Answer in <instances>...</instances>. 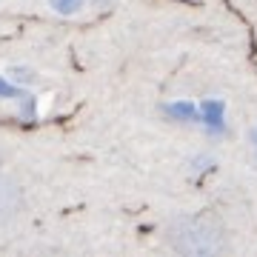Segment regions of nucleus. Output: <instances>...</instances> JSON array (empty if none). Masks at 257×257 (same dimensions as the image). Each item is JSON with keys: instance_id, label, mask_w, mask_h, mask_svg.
<instances>
[{"instance_id": "obj_2", "label": "nucleus", "mask_w": 257, "mask_h": 257, "mask_svg": "<svg viewBox=\"0 0 257 257\" xmlns=\"http://www.w3.org/2000/svg\"><path fill=\"white\" fill-rule=\"evenodd\" d=\"M20 209H23V186L12 175L0 172V226L18 217Z\"/></svg>"}, {"instance_id": "obj_1", "label": "nucleus", "mask_w": 257, "mask_h": 257, "mask_svg": "<svg viewBox=\"0 0 257 257\" xmlns=\"http://www.w3.org/2000/svg\"><path fill=\"white\" fill-rule=\"evenodd\" d=\"M166 243L177 254L189 257H211L229 248V237L220 223L209 214H183L166 226Z\"/></svg>"}, {"instance_id": "obj_3", "label": "nucleus", "mask_w": 257, "mask_h": 257, "mask_svg": "<svg viewBox=\"0 0 257 257\" xmlns=\"http://www.w3.org/2000/svg\"><path fill=\"white\" fill-rule=\"evenodd\" d=\"M251 140H254V149H257V128H254V135H251Z\"/></svg>"}, {"instance_id": "obj_4", "label": "nucleus", "mask_w": 257, "mask_h": 257, "mask_svg": "<svg viewBox=\"0 0 257 257\" xmlns=\"http://www.w3.org/2000/svg\"><path fill=\"white\" fill-rule=\"evenodd\" d=\"M0 160H3V149H0Z\"/></svg>"}]
</instances>
